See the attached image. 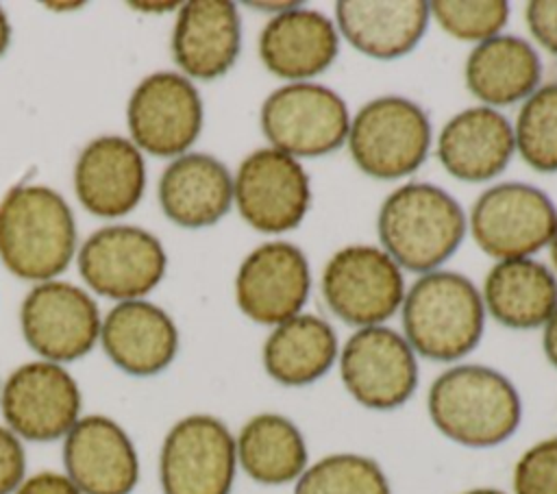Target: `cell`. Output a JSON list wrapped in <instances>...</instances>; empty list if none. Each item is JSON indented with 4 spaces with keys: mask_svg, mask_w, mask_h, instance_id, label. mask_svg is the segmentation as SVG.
I'll use <instances>...</instances> for the list:
<instances>
[{
    "mask_svg": "<svg viewBox=\"0 0 557 494\" xmlns=\"http://www.w3.org/2000/svg\"><path fill=\"white\" fill-rule=\"evenodd\" d=\"M65 477L81 494H131L139 457L128 433L107 416H83L63 437Z\"/></svg>",
    "mask_w": 557,
    "mask_h": 494,
    "instance_id": "cell-17",
    "label": "cell"
},
{
    "mask_svg": "<svg viewBox=\"0 0 557 494\" xmlns=\"http://www.w3.org/2000/svg\"><path fill=\"white\" fill-rule=\"evenodd\" d=\"M516 494H557V437L533 444L513 468Z\"/></svg>",
    "mask_w": 557,
    "mask_h": 494,
    "instance_id": "cell-32",
    "label": "cell"
},
{
    "mask_svg": "<svg viewBox=\"0 0 557 494\" xmlns=\"http://www.w3.org/2000/svg\"><path fill=\"white\" fill-rule=\"evenodd\" d=\"M376 231L398 268L426 274L459 248L466 235V215L442 187L407 183L383 200Z\"/></svg>",
    "mask_w": 557,
    "mask_h": 494,
    "instance_id": "cell-1",
    "label": "cell"
},
{
    "mask_svg": "<svg viewBox=\"0 0 557 494\" xmlns=\"http://www.w3.org/2000/svg\"><path fill=\"white\" fill-rule=\"evenodd\" d=\"M100 344L126 374L152 376L176 357L178 331L161 307L146 300H122L104 316Z\"/></svg>",
    "mask_w": 557,
    "mask_h": 494,
    "instance_id": "cell-20",
    "label": "cell"
},
{
    "mask_svg": "<svg viewBox=\"0 0 557 494\" xmlns=\"http://www.w3.org/2000/svg\"><path fill=\"white\" fill-rule=\"evenodd\" d=\"M13 494H81V490L59 472H37L22 481Z\"/></svg>",
    "mask_w": 557,
    "mask_h": 494,
    "instance_id": "cell-35",
    "label": "cell"
},
{
    "mask_svg": "<svg viewBox=\"0 0 557 494\" xmlns=\"http://www.w3.org/2000/svg\"><path fill=\"white\" fill-rule=\"evenodd\" d=\"M429 15V2L422 0H342L335 4L342 35L352 48L374 59H396L413 50L426 30Z\"/></svg>",
    "mask_w": 557,
    "mask_h": 494,
    "instance_id": "cell-24",
    "label": "cell"
},
{
    "mask_svg": "<svg viewBox=\"0 0 557 494\" xmlns=\"http://www.w3.org/2000/svg\"><path fill=\"white\" fill-rule=\"evenodd\" d=\"M322 296L329 309L355 326H376L392 318L405 298L398 263L374 246L337 250L322 272Z\"/></svg>",
    "mask_w": 557,
    "mask_h": 494,
    "instance_id": "cell-8",
    "label": "cell"
},
{
    "mask_svg": "<svg viewBox=\"0 0 557 494\" xmlns=\"http://www.w3.org/2000/svg\"><path fill=\"white\" fill-rule=\"evenodd\" d=\"M485 305L476 285L450 270L422 274L403 298L405 339L433 361L468 355L483 335Z\"/></svg>",
    "mask_w": 557,
    "mask_h": 494,
    "instance_id": "cell-4",
    "label": "cell"
},
{
    "mask_svg": "<svg viewBox=\"0 0 557 494\" xmlns=\"http://www.w3.org/2000/svg\"><path fill=\"white\" fill-rule=\"evenodd\" d=\"M527 24L531 35L553 54H557V2L533 0L527 4Z\"/></svg>",
    "mask_w": 557,
    "mask_h": 494,
    "instance_id": "cell-34",
    "label": "cell"
},
{
    "mask_svg": "<svg viewBox=\"0 0 557 494\" xmlns=\"http://www.w3.org/2000/svg\"><path fill=\"white\" fill-rule=\"evenodd\" d=\"M137 9H152V11H161V9H174L176 4L174 2H168V4H144V2H139V4H135Z\"/></svg>",
    "mask_w": 557,
    "mask_h": 494,
    "instance_id": "cell-39",
    "label": "cell"
},
{
    "mask_svg": "<svg viewBox=\"0 0 557 494\" xmlns=\"http://www.w3.org/2000/svg\"><path fill=\"white\" fill-rule=\"evenodd\" d=\"M261 128L274 150L289 157H320L337 150L350 128L339 94L318 83H287L261 107Z\"/></svg>",
    "mask_w": 557,
    "mask_h": 494,
    "instance_id": "cell-6",
    "label": "cell"
},
{
    "mask_svg": "<svg viewBox=\"0 0 557 494\" xmlns=\"http://www.w3.org/2000/svg\"><path fill=\"white\" fill-rule=\"evenodd\" d=\"M431 15L437 24L457 39L463 41H485L496 37L498 30L507 24L509 4L500 0L487 2H453V0H437L429 2Z\"/></svg>",
    "mask_w": 557,
    "mask_h": 494,
    "instance_id": "cell-31",
    "label": "cell"
},
{
    "mask_svg": "<svg viewBox=\"0 0 557 494\" xmlns=\"http://www.w3.org/2000/svg\"><path fill=\"white\" fill-rule=\"evenodd\" d=\"M237 468L235 437L207 413L178 420L159 455L163 494H231Z\"/></svg>",
    "mask_w": 557,
    "mask_h": 494,
    "instance_id": "cell-7",
    "label": "cell"
},
{
    "mask_svg": "<svg viewBox=\"0 0 557 494\" xmlns=\"http://www.w3.org/2000/svg\"><path fill=\"white\" fill-rule=\"evenodd\" d=\"M28 346L46 361L65 363L87 355L100 337V313L87 292L46 281L28 292L20 309Z\"/></svg>",
    "mask_w": 557,
    "mask_h": 494,
    "instance_id": "cell-13",
    "label": "cell"
},
{
    "mask_svg": "<svg viewBox=\"0 0 557 494\" xmlns=\"http://www.w3.org/2000/svg\"><path fill=\"white\" fill-rule=\"evenodd\" d=\"M128 128L133 144L150 155H183L202 128L198 89L174 72L146 76L128 100Z\"/></svg>",
    "mask_w": 557,
    "mask_h": 494,
    "instance_id": "cell-15",
    "label": "cell"
},
{
    "mask_svg": "<svg viewBox=\"0 0 557 494\" xmlns=\"http://www.w3.org/2000/svg\"><path fill=\"white\" fill-rule=\"evenodd\" d=\"M348 148L357 168L392 181L416 172L431 146V124L420 104L403 96H381L359 109L348 128Z\"/></svg>",
    "mask_w": 557,
    "mask_h": 494,
    "instance_id": "cell-5",
    "label": "cell"
},
{
    "mask_svg": "<svg viewBox=\"0 0 557 494\" xmlns=\"http://www.w3.org/2000/svg\"><path fill=\"white\" fill-rule=\"evenodd\" d=\"M7 427L30 442L65 437L81 418V390L54 361H30L9 374L0 387Z\"/></svg>",
    "mask_w": 557,
    "mask_h": 494,
    "instance_id": "cell-10",
    "label": "cell"
},
{
    "mask_svg": "<svg viewBox=\"0 0 557 494\" xmlns=\"http://www.w3.org/2000/svg\"><path fill=\"white\" fill-rule=\"evenodd\" d=\"M544 353L548 361L557 368V309L544 322Z\"/></svg>",
    "mask_w": 557,
    "mask_h": 494,
    "instance_id": "cell-36",
    "label": "cell"
},
{
    "mask_svg": "<svg viewBox=\"0 0 557 494\" xmlns=\"http://www.w3.org/2000/svg\"><path fill=\"white\" fill-rule=\"evenodd\" d=\"M557 222L553 200L527 183H498L485 189L470 213L476 246L496 259H527L542 250Z\"/></svg>",
    "mask_w": 557,
    "mask_h": 494,
    "instance_id": "cell-9",
    "label": "cell"
},
{
    "mask_svg": "<svg viewBox=\"0 0 557 494\" xmlns=\"http://www.w3.org/2000/svg\"><path fill=\"white\" fill-rule=\"evenodd\" d=\"M463 494H505V492L492 490V487H479V490H470V492H463Z\"/></svg>",
    "mask_w": 557,
    "mask_h": 494,
    "instance_id": "cell-40",
    "label": "cell"
},
{
    "mask_svg": "<svg viewBox=\"0 0 557 494\" xmlns=\"http://www.w3.org/2000/svg\"><path fill=\"white\" fill-rule=\"evenodd\" d=\"M429 416L450 440L485 448L505 442L520 422V398L500 372L466 363L442 372L429 390Z\"/></svg>",
    "mask_w": 557,
    "mask_h": 494,
    "instance_id": "cell-3",
    "label": "cell"
},
{
    "mask_svg": "<svg viewBox=\"0 0 557 494\" xmlns=\"http://www.w3.org/2000/svg\"><path fill=\"white\" fill-rule=\"evenodd\" d=\"M237 461L246 474L265 485L298 479L307 466V444L298 427L278 413L250 418L235 440Z\"/></svg>",
    "mask_w": 557,
    "mask_h": 494,
    "instance_id": "cell-28",
    "label": "cell"
},
{
    "mask_svg": "<svg viewBox=\"0 0 557 494\" xmlns=\"http://www.w3.org/2000/svg\"><path fill=\"white\" fill-rule=\"evenodd\" d=\"M26 472V455L20 437L9 429L0 427V494H13Z\"/></svg>",
    "mask_w": 557,
    "mask_h": 494,
    "instance_id": "cell-33",
    "label": "cell"
},
{
    "mask_svg": "<svg viewBox=\"0 0 557 494\" xmlns=\"http://www.w3.org/2000/svg\"><path fill=\"white\" fill-rule=\"evenodd\" d=\"M513 139L533 170L557 172V83L542 85L524 100Z\"/></svg>",
    "mask_w": 557,
    "mask_h": 494,
    "instance_id": "cell-30",
    "label": "cell"
},
{
    "mask_svg": "<svg viewBox=\"0 0 557 494\" xmlns=\"http://www.w3.org/2000/svg\"><path fill=\"white\" fill-rule=\"evenodd\" d=\"M513 150V126L492 107H470L453 115L437 137L442 165L468 183H483L500 174Z\"/></svg>",
    "mask_w": 557,
    "mask_h": 494,
    "instance_id": "cell-22",
    "label": "cell"
},
{
    "mask_svg": "<svg viewBox=\"0 0 557 494\" xmlns=\"http://www.w3.org/2000/svg\"><path fill=\"white\" fill-rule=\"evenodd\" d=\"M146 168L139 148L120 137L102 135L87 144L74 168L81 205L100 218H120L144 196Z\"/></svg>",
    "mask_w": 557,
    "mask_h": 494,
    "instance_id": "cell-18",
    "label": "cell"
},
{
    "mask_svg": "<svg viewBox=\"0 0 557 494\" xmlns=\"http://www.w3.org/2000/svg\"><path fill=\"white\" fill-rule=\"evenodd\" d=\"M242 22L228 0H191L178 11L172 54L178 67L198 81L226 74L239 57Z\"/></svg>",
    "mask_w": 557,
    "mask_h": 494,
    "instance_id": "cell-19",
    "label": "cell"
},
{
    "mask_svg": "<svg viewBox=\"0 0 557 494\" xmlns=\"http://www.w3.org/2000/svg\"><path fill=\"white\" fill-rule=\"evenodd\" d=\"M481 298L500 324L533 329L557 309V279L535 259H505L487 272Z\"/></svg>",
    "mask_w": 557,
    "mask_h": 494,
    "instance_id": "cell-25",
    "label": "cell"
},
{
    "mask_svg": "<svg viewBox=\"0 0 557 494\" xmlns=\"http://www.w3.org/2000/svg\"><path fill=\"white\" fill-rule=\"evenodd\" d=\"M233 198L252 229L285 233L296 229L309 211V174L298 159L274 148H259L242 161L233 181Z\"/></svg>",
    "mask_w": 557,
    "mask_h": 494,
    "instance_id": "cell-11",
    "label": "cell"
},
{
    "mask_svg": "<svg viewBox=\"0 0 557 494\" xmlns=\"http://www.w3.org/2000/svg\"><path fill=\"white\" fill-rule=\"evenodd\" d=\"M159 202L163 213L181 226L215 224L233 202L231 172L211 155H181L161 174Z\"/></svg>",
    "mask_w": 557,
    "mask_h": 494,
    "instance_id": "cell-23",
    "label": "cell"
},
{
    "mask_svg": "<svg viewBox=\"0 0 557 494\" xmlns=\"http://www.w3.org/2000/svg\"><path fill=\"white\" fill-rule=\"evenodd\" d=\"M294 494H392V490L376 461L342 453L307 468L298 477Z\"/></svg>",
    "mask_w": 557,
    "mask_h": 494,
    "instance_id": "cell-29",
    "label": "cell"
},
{
    "mask_svg": "<svg viewBox=\"0 0 557 494\" xmlns=\"http://www.w3.org/2000/svg\"><path fill=\"white\" fill-rule=\"evenodd\" d=\"M311 272L305 252L289 242H265L239 265L235 298L259 324H281L300 313L309 298Z\"/></svg>",
    "mask_w": 557,
    "mask_h": 494,
    "instance_id": "cell-16",
    "label": "cell"
},
{
    "mask_svg": "<svg viewBox=\"0 0 557 494\" xmlns=\"http://www.w3.org/2000/svg\"><path fill=\"white\" fill-rule=\"evenodd\" d=\"M339 374L357 403L370 409L400 407L418 385V363L409 342L394 329L363 326L339 355Z\"/></svg>",
    "mask_w": 557,
    "mask_h": 494,
    "instance_id": "cell-12",
    "label": "cell"
},
{
    "mask_svg": "<svg viewBox=\"0 0 557 494\" xmlns=\"http://www.w3.org/2000/svg\"><path fill=\"white\" fill-rule=\"evenodd\" d=\"M337 357L333 326L311 313H298L270 333L263 344V366L283 385L318 381Z\"/></svg>",
    "mask_w": 557,
    "mask_h": 494,
    "instance_id": "cell-27",
    "label": "cell"
},
{
    "mask_svg": "<svg viewBox=\"0 0 557 494\" xmlns=\"http://www.w3.org/2000/svg\"><path fill=\"white\" fill-rule=\"evenodd\" d=\"M76 246L67 202L46 185H15L0 202V259L20 279L48 281L70 265Z\"/></svg>",
    "mask_w": 557,
    "mask_h": 494,
    "instance_id": "cell-2",
    "label": "cell"
},
{
    "mask_svg": "<svg viewBox=\"0 0 557 494\" xmlns=\"http://www.w3.org/2000/svg\"><path fill=\"white\" fill-rule=\"evenodd\" d=\"M550 257H553V263H555V268H557V222H555L553 237H550Z\"/></svg>",
    "mask_w": 557,
    "mask_h": 494,
    "instance_id": "cell-38",
    "label": "cell"
},
{
    "mask_svg": "<svg viewBox=\"0 0 557 494\" xmlns=\"http://www.w3.org/2000/svg\"><path fill=\"white\" fill-rule=\"evenodd\" d=\"M85 283L109 298L139 300L165 272L161 242L137 226H104L87 237L78 252Z\"/></svg>",
    "mask_w": 557,
    "mask_h": 494,
    "instance_id": "cell-14",
    "label": "cell"
},
{
    "mask_svg": "<svg viewBox=\"0 0 557 494\" xmlns=\"http://www.w3.org/2000/svg\"><path fill=\"white\" fill-rule=\"evenodd\" d=\"M9 37H11V28H9V20L4 15V11L0 9V57L4 54L7 46H9Z\"/></svg>",
    "mask_w": 557,
    "mask_h": 494,
    "instance_id": "cell-37",
    "label": "cell"
},
{
    "mask_svg": "<svg viewBox=\"0 0 557 494\" xmlns=\"http://www.w3.org/2000/svg\"><path fill=\"white\" fill-rule=\"evenodd\" d=\"M335 24L320 11L294 7L276 13L259 35L263 65L287 81L305 83L322 74L337 57Z\"/></svg>",
    "mask_w": 557,
    "mask_h": 494,
    "instance_id": "cell-21",
    "label": "cell"
},
{
    "mask_svg": "<svg viewBox=\"0 0 557 494\" xmlns=\"http://www.w3.org/2000/svg\"><path fill=\"white\" fill-rule=\"evenodd\" d=\"M542 78L533 46L513 35H496L472 48L466 61L468 89L487 104H511L529 98Z\"/></svg>",
    "mask_w": 557,
    "mask_h": 494,
    "instance_id": "cell-26",
    "label": "cell"
}]
</instances>
